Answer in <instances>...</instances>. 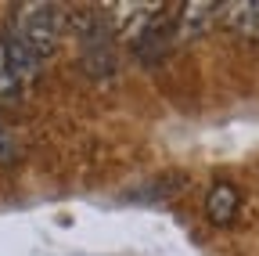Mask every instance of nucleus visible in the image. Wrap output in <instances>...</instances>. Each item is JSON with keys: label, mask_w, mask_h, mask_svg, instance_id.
<instances>
[{"label": "nucleus", "mask_w": 259, "mask_h": 256, "mask_svg": "<svg viewBox=\"0 0 259 256\" xmlns=\"http://www.w3.org/2000/svg\"><path fill=\"white\" fill-rule=\"evenodd\" d=\"M11 33H18L32 51L47 61V54L58 47L61 18H58V11H54V4L29 0V4H18V8L11 11Z\"/></svg>", "instance_id": "obj_1"}, {"label": "nucleus", "mask_w": 259, "mask_h": 256, "mask_svg": "<svg viewBox=\"0 0 259 256\" xmlns=\"http://www.w3.org/2000/svg\"><path fill=\"white\" fill-rule=\"evenodd\" d=\"M76 25H79V44H83V65L94 76L112 72L115 69V47H112V29H108L105 15L83 11Z\"/></svg>", "instance_id": "obj_2"}, {"label": "nucleus", "mask_w": 259, "mask_h": 256, "mask_svg": "<svg viewBox=\"0 0 259 256\" xmlns=\"http://www.w3.org/2000/svg\"><path fill=\"white\" fill-rule=\"evenodd\" d=\"M220 15H223V8L216 4V0H187V4L177 11V18H173L177 40H198Z\"/></svg>", "instance_id": "obj_3"}, {"label": "nucleus", "mask_w": 259, "mask_h": 256, "mask_svg": "<svg viewBox=\"0 0 259 256\" xmlns=\"http://www.w3.org/2000/svg\"><path fill=\"white\" fill-rule=\"evenodd\" d=\"M238 206H241V195H238L234 184L220 180V184L209 188V195H205V213H209V220L216 224V228H227V224L238 216Z\"/></svg>", "instance_id": "obj_4"}, {"label": "nucleus", "mask_w": 259, "mask_h": 256, "mask_svg": "<svg viewBox=\"0 0 259 256\" xmlns=\"http://www.w3.org/2000/svg\"><path fill=\"white\" fill-rule=\"evenodd\" d=\"M4 44H8V58H11V65H15V72H18V80L22 83H32V80H40V72H44V58L32 51L18 33H4Z\"/></svg>", "instance_id": "obj_5"}, {"label": "nucleus", "mask_w": 259, "mask_h": 256, "mask_svg": "<svg viewBox=\"0 0 259 256\" xmlns=\"http://www.w3.org/2000/svg\"><path fill=\"white\" fill-rule=\"evenodd\" d=\"M220 18L238 36H259V0H231Z\"/></svg>", "instance_id": "obj_6"}, {"label": "nucleus", "mask_w": 259, "mask_h": 256, "mask_svg": "<svg viewBox=\"0 0 259 256\" xmlns=\"http://www.w3.org/2000/svg\"><path fill=\"white\" fill-rule=\"evenodd\" d=\"M22 87H25V83L18 80L11 58H8V44H4V36H0V101H4V105L18 101V98H22Z\"/></svg>", "instance_id": "obj_7"}, {"label": "nucleus", "mask_w": 259, "mask_h": 256, "mask_svg": "<svg viewBox=\"0 0 259 256\" xmlns=\"http://www.w3.org/2000/svg\"><path fill=\"white\" fill-rule=\"evenodd\" d=\"M15 159V144H11V134L4 130V123H0V163H11Z\"/></svg>", "instance_id": "obj_8"}]
</instances>
